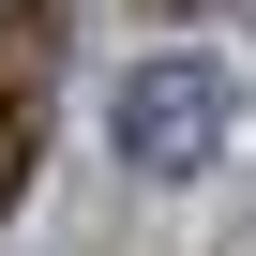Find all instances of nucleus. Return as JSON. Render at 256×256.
Instances as JSON below:
<instances>
[{
  "label": "nucleus",
  "mask_w": 256,
  "mask_h": 256,
  "mask_svg": "<svg viewBox=\"0 0 256 256\" xmlns=\"http://www.w3.org/2000/svg\"><path fill=\"white\" fill-rule=\"evenodd\" d=\"M46 76H60V0H0V211L30 196V151H46Z\"/></svg>",
  "instance_id": "2"
},
{
  "label": "nucleus",
  "mask_w": 256,
  "mask_h": 256,
  "mask_svg": "<svg viewBox=\"0 0 256 256\" xmlns=\"http://www.w3.org/2000/svg\"><path fill=\"white\" fill-rule=\"evenodd\" d=\"M211 151H226V60H196V46H151L136 76H120V166L196 181Z\"/></svg>",
  "instance_id": "1"
}]
</instances>
